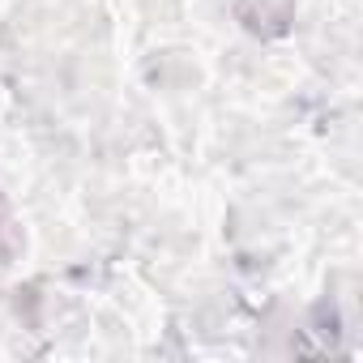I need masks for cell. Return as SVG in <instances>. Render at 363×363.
<instances>
[{
	"label": "cell",
	"mask_w": 363,
	"mask_h": 363,
	"mask_svg": "<svg viewBox=\"0 0 363 363\" xmlns=\"http://www.w3.org/2000/svg\"><path fill=\"white\" fill-rule=\"evenodd\" d=\"M0 231H5V206H0Z\"/></svg>",
	"instance_id": "cell-1"
}]
</instances>
